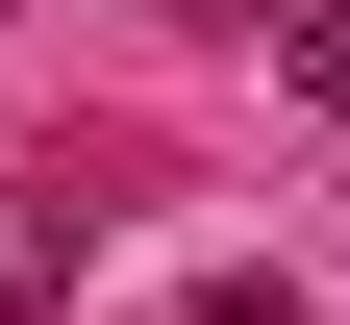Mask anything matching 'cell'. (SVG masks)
<instances>
[{
  "label": "cell",
  "mask_w": 350,
  "mask_h": 325,
  "mask_svg": "<svg viewBox=\"0 0 350 325\" xmlns=\"http://www.w3.org/2000/svg\"><path fill=\"white\" fill-rule=\"evenodd\" d=\"M275 75H300V101H350V0H300V25H275Z\"/></svg>",
  "instance_id": "1"
}]
</instances>
